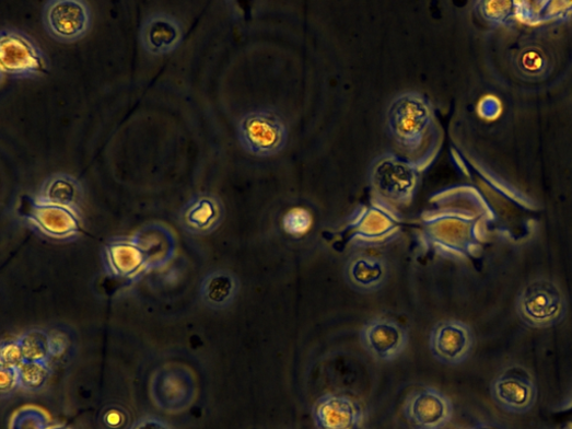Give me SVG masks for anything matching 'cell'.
<instances>
[{"instance_id": "cell-21", "label": "cell", "mask_w": 572, "mask_h": 429, "mask_svg": "<svg viewBox=\"0 0 572 429\" xmlns=\"http://www.w3.org/2000/svg\"><path fill=\"white\" fill-rule=\"evenodd\" d=\"M34 198L42 204L68 208L81 215L84 188L77 177L57 173L44 179Z\"/></svg>"}, {"instance_id": "cell-1", "label": "cell", "mask_w": 572, "mask_h": 429, "mask_svg": "<svg viewBox=\"0 0 572 429\" xmlns=\"http://www.w3.org/2000/svg\"><path fill=\"white\" fill-rule=\"evenodd\" d=\"M388 136L397 154L421 173L437 159L443 146V129L435 106L418 91L398 94L386 113Z\"/></svg>"}, {"instance_id": "cell-24", "label": "cell", "mask_w": 572, "mask_h": 429, "mask_svg": "<svg viewBox=\"0 0 572 429\" xmlns=\"http://www.w3.org/2000/svg\"><path fill=\"white\" fill-rule=\"evenodd\" d=\"M21 389L38 392L47 383L50 374L48 361H26L19 367Z\"/></svg>"}, {"instance_id": "cell-13", "label": "cell", "mask_w": 572, "mask_h": 429, "mask_svg": "<svg viewBox=\"0 0 572 429\" xmlns=\"http://www.w3.org/2000/svg\"><path fill=\"white\" fill-rule=\"evenodd\" d=\"M475 335L469 325L459 320H443L433 328L430 349L434 358L448 366L460 364L470 357Z\"/></svg>"}, {"instance_id": "cell-8", "label": "cell", "mask_w": 572, "mask_h": 429, "mask_svg": "<svg viewBox=\"0 0 572 429\" xmlns=\"http://www.w3.org/2000/svg\"><path fill=\"white\" fill-rule=\"evenodd\" d=\"M197 379L190 368L168 363L155 370L150 381V396L155 406L171 413H184L198 393Z\"/></svg>"}, {"instance_id": "cell-11", "label": "cell", "mask_w": 572, "mask_h": 429, "mask_svg": "<svg viewBox=\"0 0 572 429\" xmlns=\"http://www.w3.org/2000/svg\"><path fill=\"white\" fill-rule=\"evenodd\" d=\"M494 402L504 410L525 414L536 404L538 389L533 374L522 366L504 369L491 385Z\"/></svg>"}, {"instance_id": "cell-16", "label": "cell", "mask_w": 572, "mask_h": 429, "mask_svg": "<svg viewBox=\"0 0 572 429\" xmlns=\"http://www.w3.org/2000/svg\"><path fill=\"white\" fill-rule=\"evenodd\" d=\"M179 220L186 232L192 235H210L225 220L224 202L212 193L197 194L183 206Z\"/></svg>"}, {"instance_id": "cell-5", "label": "cell", "mask_w": 572, "mask_h": 429, "mask_svg": "<svg viewBox=\"0 0 572 429\" xmlns=\"http://www.w3.org/2000/svg\"><path fill=\"white\" fill-rule=\"evenodd\" d=\"M49 61L38 43L26 32L3 27L0 32V73L14 80H37L47 76Z\"/></svg>"}, {"instance_id": "cell-22", "label": "cell", "mask_w": 572, "mask_h": 429, "mask_svg": "<svg viewBox=\"0 0 572 429\" xmlns=\"http://www.w3.org/2000/svg\"><path fill=\"white\" fill-rule=\"evenodd\" d=\"M241 290L238 278L227 270L207 275L200 285V300L207 308L222 311L230 308Z\"/></svg>"}, {"instance_id": "cell-12", "label": "cell", "mask_w": 572, "mask_h": 429, "mask_svg": "<svg viewBox=\"0 0 572 429\" xmlns=\"http://www.w3.org/2000/svg\"><path fill=\"white\" fill-rule=\"evenodd\" d=\"M363 348L377 361L396 360L408 345V333L396 320L376 316L360 332Z\"/></svg>"}, {"instance_id": "cell-25", "label": "cell", "mask_w": 572, "mask_h": 429, "mask_svg": "<svg viewBox=\"0 0 572 429\" xmlns=\"http://www.w3.org/2000/svg\"><path fill=\"white\" fill-rule=\"evenodd\" d=\"M47 413L35 406H25L12 416L10 429H48Z\"/></svg>"}, {"instance_id": "cell-26", "label": "cell", "mask_w": 572, "mask_h": 429, "mask_svg": "<svg viewBox=\"0 0 572 429\" xmlns=\"http://www.w3.org/2000/svg\"><path fill=\"white\" fill-rule=\"evenodd\" d=\"M312 225V217L308 210L304 208H293L287 212L283 219V228L288 234L303 235Z\"/></svg>"}, {"instance_id": "cell-4", "label": "cell", "mask_w": 572, "mask_h": 429, "mask_svg": "<svg viewBox=\"0 0 572 429\" xmlns=\"http://www.w3.org/2000/svg\"><path fill=\"white\" fill-rule=\"evenodd\" d=\"M422 173L397 153L373 161L370 179L376 198L397 207L409 206L418 193Z\"/></svg>"}, {"instance_id": "cell-23", "label": "cell", "mask_w": 572, "mask_h": 429, "mask_svg": "<svg viewBox=\"0 0 572 429\" xmlns=\"http://www.w3.org/2000/svg\"><path fill=\"white\" fill-rule=\"evenodd\" d=\"M24 362L48 361L55 355V340L40 329L25 332L17 338Z\"/></svg>"}, {"instance_id": "cell-27", "label": "cell", "mask_w": 572, "mask_h": 429, "mask_svg": "<svg viewBox=\"0 0 572 429\" xmlns=\"http://www.w3.org/2000/svg\"><path fill=\"white\" fill-rule=\"evenodd\" d=\"M24 363L17 339L4 343L0 350V367H20Z\"/></svg>"}, {"instance_id": "cell-15", "label": "cell", "mask_w": 572, "mask_h": 429, "mask_svg": "<svg viewBox=\"0 0 572 429\" xmlns=\"http://www.w3.org/2000/svg\"><path fill=\"white\" fill-rule=\"evenodd\" d=\"M185 36L183 23L165 12L149 14L142 22L139 39L143 49L151 56H166L177 49Z\"/></svg>"}, {"instance_id": "cell-30", "label": "cell", "mask_w": 572, "mask_h": 429, "mask_svg": "<svg viewBox=\"0 0 572 429\" xmlns=\"http://www.w3.org/2000/svg\"><path fill=\"white\" fill-rule=\"evenodd\" d=\"M48 429H71V428L66 425H55V426H49Z\"/></svg>"}, {"instance_id": "cell-28", "label": "cell", "mask_w": 572, "mask_h": 429, "mask_svg": "<svg viewBox=\"0 0 572 429\" xmlns=\"http://www.w3.org/2000/svg\"><path fill=\"white\" fill-rule=\"evenodd\" d=\"M17 389H21L19 368H0V391H2V396L11 395Z\"/></svg>"}, {"instance_id": "cell-18", "label": "cell", "mask_w": 572, "mask_h": 429, "mask_svg": "<svg viewBox=\"0 0 572 429\" xmlns=\"http://www.w3.org/2000/svg\"><path fill=\"white\" fill-rule=\"evenodd\" d=\"M319 429H357L363 419L361 406L346 395L327 394L312 409Z\"/></svg>"}, {"instance_id": "cell-29", "label": "cell", "mask_w": 572, "mask_h": 429, "mask_svg": "<svg viewBox=\"0 0 572 429\" xmlns=\"http://www.w3.org/2000/svg\"><path fill=\"white\" fill-rule=\"evenodd\" d=\"M130 429H173V427L160 417L144 416L138 419Z\"/></svg>"}, {"instance_id": "cell-7", "label": "cell", "mask_w": 572, "mask_h": 429, "mask_svg": "<svg viewBox=\"0 0 572 429\" xmlns=\"http://www.w3.org/2000/svg\"><path fill=\"white\" fill-rule=\"evenodd\" d=\"M237 138L248 153L269 158L284 150L289 140V130L284 120L276 113L254 111L240 119Z\"/></svg>"}, {"instance_id": "cell-6", "label": "cell", "mask_w": 572, "mask_h": 429, "mask_svg": "<svg viewBox=\"0 0 572 429\" xmlns=\"http://www.w3.org/2000/svg\"><path fill=\"white\" fill-rule=\"evenodd\" d=\"M515 305L520 318L536 329L559 325L567 311L561 289L548 279L532 281L518 293Z\"/></svg>"}, {"instance_id": "cell-10", "label": "cell", "mask_w": 572, "mask_h": 429, "mask_svg": "<svg viewBox=\"0 0 572 429\" xmlns=\"http://www.w3.org/2000/svg\"><path fill=\"white\" fill-rule=\"evenodd\" d=\"M42 22L50 37L74 43L91 30L92 11L84 0H49L43 7Z\"/></svg>"}, {"instance_id": "cell-9", "label": "cell", "mask_w": 572, "mask_h": 429, "mask_svg": "<svg viewBox=\"0 0 572 429\" xmlns=\"http://www.w3.org/2000/svg\"><path fill=\"white\" fill-rule=\"evenodd\" d=\"M19 213L35 231L51 240L71 241L82 231L81 215L68 208L42 204L34 196L22 198Z\"/></svg>"}, {"instance_id": "cell-17", "label": "cell", "mask_w": 572, "mask_h": 429, "mask_svg": "<svg viewBox=\"0 0 572 429\" xmlns=\"http://www.w3.org/2000/svg\"><path fill=\"white\" fill-rule=\"evenodd\" d=\"M131 237L143 254L147 273L165 267L176 255V236L174 232L164 224H147L138 230Z\"/></svg>"}, {"instance_id": "cell-2", "label": "cell", "mask_w": 572, "mask_h": 429, "mask_svg": "<svg viewBox=\"0 0 572 429\" xmlns=\"http://www.w3.org/2000/svg\"><path fill=\"white\" fill-rule=\"evenodd\" d=\"M433 208L422 213L419 241L427 253L442 257L469 254L474 246L477 218L458 204V187L432 197Z\"/></svg>"}, {"instance_id": "cell-19", "label": "cell", "mask_w": 572, "mask_h": 429, "mask_svg": "<svg viewBox=\"0 0 572 429\" xmlns=\"http://www.w3.org/2000/svg\"><path fill=\"white\" fill-rule=\"evenodd\" d=\"M389 277L384 258L366 253H355L347 262L345 279L360 293H374L384 288Z\"/></svg>"}, {"instance_id": "cell-14", "label": "cell", "mask_w": 572, "mask_h": 429, "mask_svg": "<svg viewBox=\"0 0 572 429\" xmlns=\"http://www.w3.org/2000/svg\"><path fill=\"white\" fill-rule=\"evenodd\" d=\"M404 413L415 428L442 429L453 417V404L440 391L427 387L409 395Z\"/></svg>"}, {"instance_id": "cell-31", "label": "cell", "mask_w": 572, "mask_h": 429, "mask_svg": "<svg viewBox=\"0 0 572 429\" xmlns=\"http://www.w3.org/2000/svg\"><path fill=\"white\" fill-rule=\"evenodd\" d=\"M475 429H487V428H483V427H478V428H475Z\"/></svg>"}, {"instance_id": "cell-3", "label": "cell", "mask_w": 572, "mask_h": 429, "mask_svg": "<svg viewBox=\"0 0 572 429\" xmlns=\"http://www.w3.org/2000/svg\"><path fill=\"white\" fill-rule=\"evenodd\" d=\"M402 220L397 208L375 198L358 207L348 222L337 232L336 245L341 247L382 246L400 235Z\"/></svg>"}, {"instance_id": "cell-20", "label": "cell", "mask_w": 572, "mask_h": 429, "mask_svg": "<svg viewBox=\"0 0 572 429\" xmlns=\"http://www.w3.org/2000/svg\"><path fill=\"white\" fill-rule=\"evenodd\" d=\"M107 271L114 278L135 280L147 273L142 252L132 237H115L103 250Z\"/></svg>"}]
</instances>
